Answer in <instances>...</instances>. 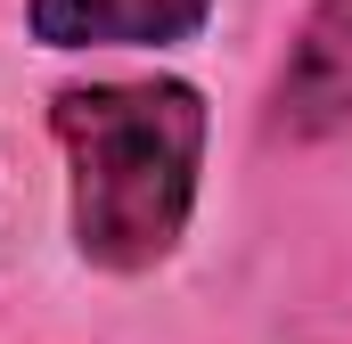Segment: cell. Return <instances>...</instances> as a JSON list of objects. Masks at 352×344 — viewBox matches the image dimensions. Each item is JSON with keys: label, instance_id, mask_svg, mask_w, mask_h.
I'll return each instance as SVG.
<instances>
[{"label": "cell", "instance_id": "3957f363", "mask_svg": "<svg viewBox=\"0 0 352 344\" xmlns=\"http://www.w3.org/2000/svg\"><path fill=\"white\" fill-rule=\"evenodd\" d=\"M213 0H25L33 41L50 50H173L197 41Z\"/></svg>", "mask_w": 352, "mask_h": 344}, {"label": "cell", "instance_id": "7a4b0ae2", "mask_svg": "<svg viewBox=\"0 0 352 344\" xmlns=\"http://www.w3.org/2000/svg\"><path fill=\"white\" fill-rule=\"evenodd\" d=\"M270 115L295 140H328L352 123V0H311L287 50V74L270 90Z\"/></svg>", "mask_w": 352, "mask_h": 344}, {"label": "cell", "instance_id": "6da1fadb", "mask_svg": "<svg viewBox=\"0 0 352 344\" xmlns=\"http://www.w3.org/2000/svg\"><path fill=\"white\" fill-rule=\"evenodd\" d=\"M50 131L66 148V189H74L66 197L74 255L115 279L173 262L205 172V90L180 74L66 83L50 98Z\"/></svg>", "mask_w": 352, "mask_h": 344}]
</instances>
